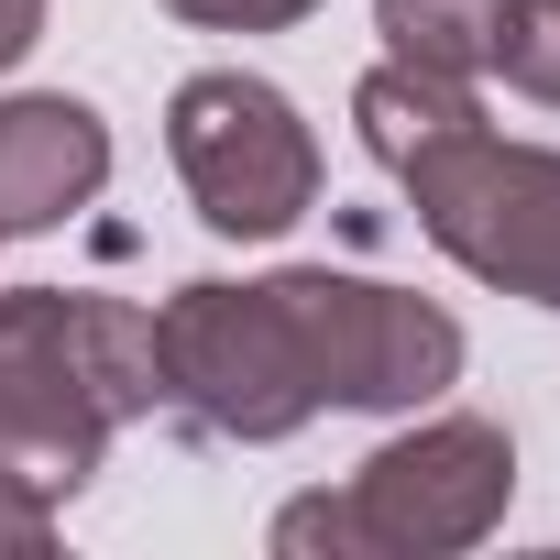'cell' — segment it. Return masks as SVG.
I'll list each match as a JSON object with an SVG mask.
<instances>
[{
  "label": "cell",
  "instance_id": "obj_1",
  "mask_svg": "<svg viewBox=\"0 0 560 560\" xmlns=\"http://www.w3.org/2000/svg\"><path fill=\"white\" fill-rule=\"evenodd\" d=\"M516 505V440L494 418H418L407 440H385L341 494H298L275 516V549L308 560H451L483 549Z\"/></svg>",
  "mask_w": 560,
  "mask_h": 560
},
{
  "label": "cell",
  "instance_id": "obj_2",
  "mask_svg": "<svg viewBox=\"0 0 560 560\" xmlns=\"http://www.w3.org/2000/svg\"><path fill=\"white\" fill-rule=\"evenodd\" d=\"M154 352H165V407L198 440H298L330 407L298 275H264V287L198 275V287H176L154 308Z\"/></svg>",
  "mask_w": 560,
  "mask_h": 560
},
{
  "label": "cell",
  "instance_id": "obj_3",
  "mask_svg": "<svg viewBox=\"0 0 560 560\" xmlns=\"http://www.w3.org/2000/svg\"><path fill=\"white\" fill-rule=\"evenodd\" d=\"M396 187L418 198V231L472 287L560 308V154L549 143H505L494 121H462L429 154H407Z\"/></svg>",
  "mask_w": 560,
  "mask_h": 560
},
{
  "label": "cell",
  "instance_id": "obj_4",
  "mask_svg": "<svg viewBox=\"0 0 560 560\" xmlns=\"http://www.w3.org/2000/svg\"><path fill=\"white\" fill-rule=\"evenodd\" d=\"M165 154H176L198 220L231 242H275L319 209V143H308L298 100L242 67H209L165 100Z\"/></svg>",
  "mask_w": 560,
  "mask_h": 560
},
{
  "label": "cell",
  "instance_id": "obj_5",
  "mask_svg": "<svg viewBox=\"0 0 560 560\" xmlns=\"http://www.w3.org/2000/svg\"><path fill=\"white\" fill-rule=\"evenodd\" d=\"M110 451V407L89 385L78 287H0V472L67 505Z\"/></svg>",
  "mask_w": 560,
  "mask_h": 560
},
{
  "label": "cell",
  "instance_id": "obj_6",
  "mask_svg": "<svg viewBox=\"0 0 560 560\" xmlns=\"http://www.w3.org/2000/svg\"><path fill=\"white\" fill-rule=\"evenodd\" d=\"M287 275H298L330 407L396 418V407H429L440 385H462V319L451 308H429L407 287H374V275H330V264H287Z\"/></svg>",
  "mask_w": 560,
  "mask_h": 560
},
{
  "label": "cell",
  "instance_id": "obj_7",
  "mask_svg": "<svg viewBox=\"0 0 560 560\" xmlns=\"http://www.w3.org/2000/svg\"><path fill=\"white\" fill-rule=\"evenodd\" d=\"M110 187V121L67 89H23L0 100V242L12 231H56Z\"/></svg>",
  "mask_w": 560,
  "mask_h": 560
},
{
  "label": "cell",
  "instance_id": "obj_8",
  "mask_svg": "<svg viewBox=\"0 0 560 560\" xmlns=\"http://www.w3.org/2000/svg\"><path fill=\"white\" fill-rule=\"evenodd\" d=\"M352 121H363V154L396 176L407 154H429L440 132H462V121H483V100H472V78H429V67H374L363 89H352Z\"/></svg>",
  "mask_w": 560,
  "mask_h": 560
},
{
  "label": "cell",
  "instance_id": "obj_9",
  "mask_svg": "<svg viewBox=\"0 0 560 560\" xmlns=\"http://www.w3.org/2000/svg\"><path fill=\"white\" fill-rule=\"evenodd\" d=\"M374 34H385L396 67L483 78L494 67V34H505V0H374Z\"/></svg>",
  "mask_w": 560,
  "mask_h": 560
},
{
  "label": "cell",
  "instance_id": "obj_10",
  "mask_svg": "<svg viewBox=\"0 0 560 560\" xmlns=\"http://www.w3.org/2000/svg\"><path fill=\"white\" fill-rule=\"evenodd\" d=\"M78 330H89V385H100L110 429H121V418H154V407H165L154 308H132V298H78Z\"/></svg>",
  "mask_w": 560,
  "mask_h": 560
},
{
  "label": "cell",
  "instance_id": "obj_11",
  "mask_svg": "<svg viewBox=\"0 0 560 560\" xmlns=\"http://www.w3.org/2000/svg\"><path fill=\"white\" fill-rule=\"evenodd\" d=\"M494 67H505V78H516L538 110H560V0H505Z\"/></svg>",
  "mask_w": 560,
  "mask_h": 560
},
{
  "label": "cell",
  "instance_id": "obj_12",
  "mask_svg": "<svg viewBox=\"0 0 560 560\" xmlns=\"http://www.w3.org/2000/svg\"><path fill=\"white\" fill-rule=\"evenodd\" d=\"M176 23H198V34H287V23H308L319 0H165Z\"/></svg>",
  "mask_w": 560,
  "mask_h": 560
},
{
  "label": "cell",
  "instance_id": "obj_13",
  "mask_svg": "<svg viewBox=\"0 0 560 560\" xmlns=\"http://www.w3.org/2000/svg\"><path fill=\"white\" fill-rule=\"evenodd\" d=\"M45 538H56V505H45L34 483L0 472V549H45Z\"/></svg>",
  "mask_w": 560,
  "mask_h": 560
},
{
  "label": "cell",
  "instance_id": "obj_14",
  "mask_svg": "<svg viewBox=\"0 0 560 560\" xmlns=\"http://www.w3.org/2000/svg\"><path fill=\"white\" fill-rule=\"evenodd\" d=\"M34 45H45V0H0V78H12Z\"/></svg>",
  "mask_w": 560,
  "mask_h": 560
}]
</instances>
